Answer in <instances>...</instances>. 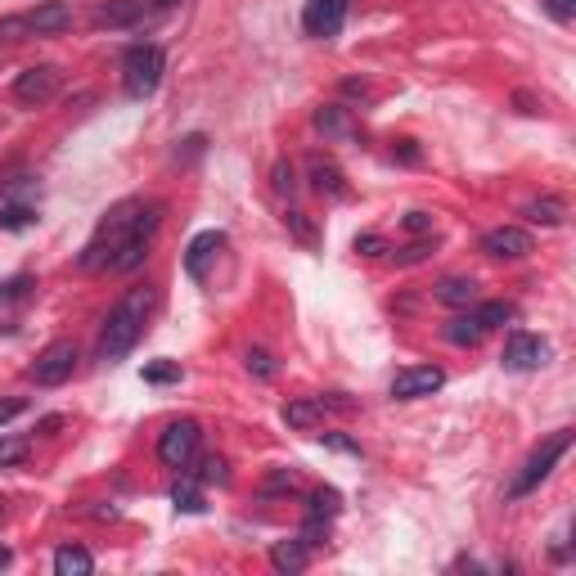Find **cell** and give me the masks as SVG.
<instances>
[{
    "label": "cell",
    "mask_w": 576,
    "mask_h": 576,
    "mask_svg": "<svg viewBox=\"0 0 576 576\" xmlns=\"http://www.w3.org/2000/svg\"><path fill=\"white\" fill-rule=\"evenodd\" d=\"M27 288H32V275H14V279H5V284H0V302H9V297H23Z\"/></svg>",
    "instance_id": "cell-34"
},
{
    "label": "cell",
    "mask_w": 576,
    "mask_h": 576,
    "mask_svg": "<svg viewBox=\"0 0 576 576\" xmlns=\"http://www.w3.org/2000/svg\"><path fill=\"white\" fill-rule=\"evenodd\" d=\"M504 369H513V374H527V369H540L549 360V342L536 338V333H509V342H504Z\"/></svg>",
    "instance_id": "cell-9"
},
{
    "label": "cell",
    "mask_w": 576,
    "mask_h": 576,
    "mask_svg": "<svg viewBox=\"0 0 576 576\" xmlns=\"http://www.w3.org/2000/svg\"><path fill=\"white\" fill-rule=\"evenodd\" d=\"M522 216H527V221H536V225H563L567 203H563V198H554V194H545V198H531V203L522 207Z\"/></svg>",
    "instance_id": "cell-19"
},
{
    "label": "cell",
    "mask_w": 576,
    "mask_h": 576,
    "mask_svg": "<svg viewBox=\"0 0 576 576\" xmlns=\"http://www.w3.org/2000/svg\"><path fill=\"white\" fill-rule=\"evenodd\" d=\"M225 243V234L221 230H203V234H194L189 239V248H185V270H189V279H203L207 275V261L216 257V248Z\"/></svg>",
    "instance_id": "cell-13"
},
{
    "label": "cell",
    "mask_w": 576,
    "mask_h": 576,
    "mask_svg": "<svg viewBox=\"0 0 576 576\" xmlns=\"http://www.w3.org/2000/svg\"><path fill=\"white\" fill-rule=\"evenodd\" d=\"M270 185H275V194H293V189H297V171H293V162L279 158V162H275V171H270Z\"/></svg>",
    "instance_id": "cell-28"
},
{
    "label": "cell",
    "mask_w": 576,
    "mask_h": 576,
    "mask_svg": "<svg viewBox=\"0 0 576 576\" xmlns=\"http://www.w3.org/2000/svg\"><path fill=\"white\" fill-rule=\"evenodd\" d=\"M482 252L495 261H518L531 252V234L518 230V225H500V230H486L482 234Z\"/></svg>",
    "instance_id": "cell-11"
},
{
    "label": "cell",
    "mask_w": 576,
    "mask_h": 576,
    "mask_svg": "<svg viewBox=\"0 0 576 576\" xmlns=\"http://www.w3.org/2000/svg\"><path fill=\"white\" fill-rule=\"evenodd\" d=\"M356 252H365V257H378V252H383V239H378V234H360V239H356Z\"/></svg>",
    "instance_id": "cell-37"
},
{
    "label": "cell",
    "mask_w": 576,
    "mask_h": 576,
    "mask_svg": "<svg viewBox=\"0 0 576 576\" xmlns=\"http://www.w3.org/2000/svg\"><path fill=\"white\" fill-rule=\"evenodd\" d=\"M432 297L446 302V306H473L477 302V284H473V279H464V275H450V279H441V284L432 288Z\"/></svg>",
    "instance_id": "cell-17"
},
{
    "label": "cell",
    "mask_w": 576,
    "mask_h": 576,
    "mask_svg": "<svg viewBox=\"0 0 576 576\" xmlns=\"http://www.w3.org/2000/svg\"><path fill=\"white\" fill-rule=\"evenodd\" d=\"M545 9L558 18V23H572V14H576V0H545Z\"/></svg>",
    "instance_id": "cell-36"
},
{
    "label": "cell",
    "mask_w": 576,
    "mask_h": 576,
    "mask_svg": "<svg viewBox=\"0 0 576 576\" xmlns=\"http://www.w3.org/2000/svg\"><path fill=\"white\" fill-rule=\"evenodd\" d=\"M270 563H275V572H302V567L311 563V549L302 545V536H297V540H279V545L270 549Z\"/></svg>",
    "instance_id": "cell-16"
},
{
    "label": "cell",
    "mask_w": 576,
    "mask_h": 576,
    "mask_svg": "<svg viewBox=\"0 0 576 576\" xmlns=\"http://www.w3.org/2000/svg\"><path fill=\"white\" fill-rule=\"evenodd\" d=\"M446 342H455V347H473V342H482V324H477L473 315H459V320L446 324Z\"/></svg>",
    "instance_id": "cell-21"
},
{
    "label": "cell",
    "mask_w": 576,
    "mask_h": 576,
    "mask_svg": "<svg viewBox=\"0 0 576 576\" xmlns=\"http://www.w3.org/2000/svg\"><path fill=\"white\" fill-rule=\"evenodd\" d=\"M72 369H77V347H72L68 338H59V342H50V347L36 356L32 383L36 387H59V383H68V378H72Z\"/></svg>",
    "instance_id": "cell-5"
},
{
    "label": "cell",
    "mask_w": 576,
    "mask_h": 576,
    "mask_svg": "<svg viewBox=\"0 0 576 576\" xmlns=\"http://www.w3.org/2000/svg\"><path fill=\"white\" fill-rule=\"evenodd\" d=\"M27 221H32V207H27V203H9V207H0V225H5V230H23Z\"/></svg>",
    "instance_id": "cell-30"
},
{
    "label": "cell",
    "mask_w": 576,
    "mask_h": 576,
    "mask_svg": "<svg viewBox=\"0 0 576 576\" xmlns=\"http://www.w3.org/2000/svg\"><path fill=\"white\" fill-rule=\"evenodd\" d=\"M149 311H153V288H131V293L117 297V306L104 315V329H99V360H122L140 342Z\"/></svg>",
    "instance_id": "cell-1"
},
{
    "label": "cell",
    "mask_w": 576,
    "mask_h": 576,
    "mask_svg": "<svg viewBox=\"0 0 576 576\" xmlns=\"http://www.w3.org/2000/svg\"><path fill=\"white\" fill-rule=\"evenodd\" d=\"M248 369H252L257 378H270V374H275V360H270L261 347H252V351H248Z\"/></svg>",
    "instance_id": "cell-33"
},
{
    "label": "cell",
    "mask_w": 576,
    "mask_h": 576,
    "mask_svg": "<svg viewBox=\"0 0 576 576\" xmlns=\"http://www.w3.org/2000/svg\"><path fill=\"white\" fill-rule=\"evenodd\" d=\"M311 189H315V194H329V198L347 194V185H342V171L333 167V162H324V158H311Z\"/></svg>",
    "instance_id": "cell-18"
},
{
    "label": "cell",
    "mask_w": 576,
    "mask_h": 576,
    "mask_svg": "<svg viewBox=\"0 0 576 576\" xmlns=\"http://www.w3.org/2000/svg\"><path fill=\"white\" fill-rule=\"evenodd\" d=\"M140 198H126V203H117L113 212L99 221V234L86 243V252H81V270H95V266H108V257H113V248L131 234L135 216H140Z\"/></svg>",
    "instance_id": "cell-2"
},
{
    "label": "cell",
    "mask_w": 576,
    "mask_h": 576,
    "mask_svg": "<svg viewBox=\"0 0 576 576\" xmlns=\"http://www.w3.org/2000/svg\"><path fill=\"white\" fill-rule=\"evenodd\" d=\"M446 383V369L441 365H410L392 378V396L396 401H419V396H432Z\"/></svg>",
    "instance_id": "cell-10"
},
{
    "label": "cell",
    "mask_w": 576,
    "mask_h": 576,
    "mask_svg": "<svg viewBox=\"0 0 576 576\" xmlns=\"http://www.w3.org/2000/svg\"><path fill=\"white\" fill-rule=\"evenodd\" d=\"M567 450H572V432H567V428H563V432H554V437H545V441H540V446L527 455L522 473L513 477L509 491H504V495H509V500H522V495H531L540 482H545L549 473H554V464L567 455Z\"/></svg>",
    "instance_id": "cell-3"
},
{
    "label": "cell",
    "mask_w": 576,
    "mask_h": 576,
    "mask_svg": "<svg viewBox=\"0 0 576 576\" xmlns=\"http://www.w3.org/2000/svg\"><path fill=\"white\" fill-rule=\"evenodd\" d=\"M149 5H153V9H176L180 0H149Z\"/></svg>",
    "instance_id": "cell-43"
},
{
    "label": "cell",
    "mask_w": 576,
    "mask_h": 576,
    "mask_svg": "<svg viewBox=\"0 0 576 576\" xmlns=\"http://www.w3.org/2000/svg\"><path fill=\"white\" fill-rule=\"evenodd\" d=\"M347 9H351V0H306V9H302L306 36H320V41L338 36L342 23H347Z\"/></svg>",
    "instance_id": "cell-8"
},
{
    "label": "cell",
    "mask_w": 576,
    "mask_h": 576,
    "mask_svg": "<svg viewBox=\"0 0 576 576\" xmlns=\"http://www.w3.org/2000/svg\"><path fill=\"white\" fill-rule=\"evenodd\" d=\"M23 455H27V437H0V468L23 464Z\"/></svg>",
    "instance_id": "cell-29"
},
{
    "label": "cell",
    "mask_w": 576,
    "mask_h": 576,
    "mask_svg": "<svg viewBox=\"0 0 576 576\" xmlns=\"http://www.w3.org/2000/svg\"><path fill=\"white\" fill-rule=\"evenodd\" d=\"M27 23H32V36H59L72 27V5L68 0H45L27 14Z\"/></svg>",
    "instance_id": "cell-12"
},
{
    "label": "cell",
    "mask_w": 576,
    "mask_h": 576,
    "mask_svg": "<svg viewBox=\"0 0 576 576\" xmlns=\"http://www.w3.org/2000/svg\"><path fill=\"white\" fill-rule=\"evenodd\" d=\"M9 563H14V554H9V549H5V545H0V572H5V567H9Z\"/></svg>",
    "instance_id": "cell-42"
},
{
    "label": "cell",
    "mask_w": 576,
    "mask_h": 576,
    "mask_svg": "<svg viewBox=\"0 0 576 576\" xmlns=\"http://www.w3.org/2000/svg\"><path fill=\"white\" fill-rule=\"evenodd\" d=\"M162 68H167V59H162L158 45H131L122 59V86L131 99H149L153 90H158L162 81Z\"/></svg>",
    "instance_id": "cell-4"
},
{
    "label": "cell",
    "mask_w": 576,
    "mask_h": 576,
    "mask_svg": "<svg viewBox=\"0 0 576 576\" xmlns=\"http://www.w3.org/2000/svg\"><path fill=\"white\" fill-rule=\"evenodd\" d=\"M284 225H288V230H293L302 243H311V239H315L311 225H306V212H288V216H284Z\"/></svg>",
    "instance_id": "cell-35"
},
{
    "label": "cell",
    "mask_w": 576,
    "mask_h": 576,
    "mask_svg": "<svg viewBox=\"0 0 576 576\" xmlns=\"http://www.w3.org/2000/svg\"><path fill=\"white\" fill-rule=\"evenodd\" d=\"M144 5L149 0H104L95 9V27H131L144 18Z\"/></svg>",
    "instance_id": "cell-14"
},
{
    "label": "cell",
    "mask_w": 576,
    "mask_h": 576,
    "mask_svg": "<svg viewBox=\"0 0 576 576\" xmlns=\"http://www.w3.org/2000/svg\"><path fill=\"white\" fill-rule=\"evenodd\" d=\"M54 95H59V68H50V63H41V68H23L14 77V99L23 108H41V104H50Z\"/></svg>",
    "instance_id": "cell-7"
},
{
    "label": "cell",
    "mask_w": 576,
    "mask_h": 576,
    "mask_svg": "<svg viewBox=\"0 0 576 576\" xmlns=\"http://www.w3.org/2000/svg\"><path fill=\"white\" fill-rule=\"evenodd\" d=\"M198 450V423L194 419H176L162 428L158 437V459L167 468H189V459H194Z\"/></svg>",
    "instance_id": "cell-6"
},
{
    "label": "cell",
    "mask_w": 576,
    "mask_h": 576,
    "mask_svg": "<svg viewBox=\"0 0 576 576\" xmlns=\"http://www.w3.org/2000/svg\"><path fill=\"white\" fill-rule=\"evenodd\" d=\"M320 419H324L320 396H315V401H288L284 405V423H288V428H315Z\"/></svg>",
    "instance_id": "cell-20"
},
{
    "label": "cell",
    "mask_w": 576,
    "mask_h": 576,
    "mask_svg": "<svg viewBox=\"0 0 576 576\" xmlns=\"http://www.w3.org/2000/svg\"><path fill=\"white\" fill-rule=\"evenodd\" d=\"M338 509H342V495L333 491V486H320V491L311 495V513H315V518H333Z\"/></svg>",
    "instance_id": "cell-25"
},
{
    "label": "cell",
    "mask_w": 576,
    "mask_h": 576,
    "mask_svg": "<svg viewBox=\"0 0 576 576\" xmlns=\"http://www.w3.org/2000/svg\"><path fill=\"white\" fill-rule=\"evenodd\" d=\"M432 248H437V243H428V239L410 243V248L396 252V266H414V261H428V252H432Z\"/></svg>",
    "instance_id": "cell-32"
},
{
    "label": "cell",
    "mask_w": 576,
    "mask_h": 576,
    "mask_svg": "<svg viewBox=\"0 0 576 576\" xmlns=\"http://www.w3.org/2000/svg\"><path fill=\"white\" fill-rule=\"evenodd\" d=\"M315 126H320V131H324V135H333V140H342V135H351V122H347V108H338V104L320 108V113H315Z\"/></svg>",
    "instance_id": "cell-22"
},
{
    "label": "cell",
    "mask_w": 576,
    "mask_h": 576,
    "mask_svg": "<svg viewBox=\"0 0 576 576\" xmlns=\"http://www.w3.org/2000/svg\"><path fill=\"white\" fill-rule=\"evenodd\" d=\"M176 378H180V365H171V360L144 365V383H176Z\"/></svg>",
    "instance_id": "cell-31"
},
{
    "label": "cell",
    "mask_w": 576,
    "mask_h": 576,
    "mask_svg": "<svg viewBox=\"0 0 576 576\" xmlns=\"http://www.w3.org/2000/svg\"><path fill=\"white\" fill-rule=\"evenodd\" d=\"M324 446H333V450H347V455H360V446H356V441L338 437V432H324Z\"/></svg>",
    "instance_id": "cell-38"
},
{
    "label": "cell",
    "mask_w": 576,
    "mask_h": 576,
    "mask_svg": "<svg viewBox=\"0 0 576 576\" xmlns=\"http://www.w3.org/2000/svg\"><path fill=\"white\" fill-rule=\"evenodd\" d=\"M401 158H405V162H419V149H414V140H401Z\"/></svg>",
    "instance_id": "cell-41"
},
{
    "label": "cell",
    "mask_w": 576,
    "mask_h": 576,
    "mask_svg": "<svg viewBox=\"0 0 576 576\" xmlns=\"http://www.w3.org/2000/svg\"><path fill=\"white\" fill-rule=\"evenodd\" d=\"M428 225H432V216H428V212H410V216H405V230H410V234H423Z\"/></svg>",
    "instance_id": "cell-39"
},
{
    "label": "cell",
    "mask_w": 576,
    "mask_h": 576,
    "mask_svg": "<svg viewBox=\"0 0 576 576\" xmlns=\"http://www.w3.org/2000/svg\"><path fill=\"white\" fill-rule=\"evenodd\" d=\"M54 572L59 576H90L95 572V558L86 545H59L54 549Z\"/></svg>",
    "instance_id": "cell-15"
},
{
    "label": "cell",
    "mask_w": 576,
    "mask_h": 576,
    "mask_svg": "<svg viewBox=\"0 0 576 576\" xmlns=\"http://www.w3.org/2000/svg\"><path fill=\"white\" fill-rule=\"evenodd\" d=\"M171 504H176V509H185V513H203V509H207V504H203V491H198L189 477L171 486Z\"/></svg>",
    "instance_id": "cell-24"
},
{
    "label": "cell",
    "mask_w": 576,
    "mask_h": 576,
    "mask_svg": "<svg viewBox=\"0 0 576 576\" xmlns=\"http://www.w3.org/2000/svg\"><path fill=\"white\" fill-rule=\"evenodd\" d=\"M473 320L482 324V333H491V329H500V324L513 320V306H509V302H482V306L473 311Z\"/></svg>",
    "instance_id": "cell-23"
},
{
    "label": "cell",
    "mask_w": 576,
    "mask_h": 576,
    "mask_svg": "<svg viewBox=\"0 0 576 576\" xmlns=\"http://www.w3.org/2000/svg\"><path fill=\"white\" fill-rule=\"evenodd\" d=\"M32 36V23H27V14H9V18H0V41H27Z\"/></svg>",
    "instance_id": "cell-26"
},
{
    "label": "cell",
    "mask_w": 576,
    "mask_h": 576,
    "mask_svg": "<svg viewBox=\"0 0 576 576\" xmlns=\"http://www.w3.org/2000/svg\"><path fill=\"white\" fill-rule=\"evenodd\" d=\"M198 482H207V486H225V482H230V464H225V459L221 455H207L203 459V473H198Z\"/></svg>",
    "instance_id": "cell-27"
},
{
    "label": "cell",
    "mask_w": 576,
    "mask_h": 576,
    "mask_svg": "<svg viewBox=\"0 0 576 576\" xmlns=\"http://www.w3.org/2000/svg\"><path fill=\"white\" fill-rule=\"evenodd\" d=\"M18 414H23V401H0V423L18 419Z\"/></svg>",
    "instance_id": "cell-40"
}]
</instances>
